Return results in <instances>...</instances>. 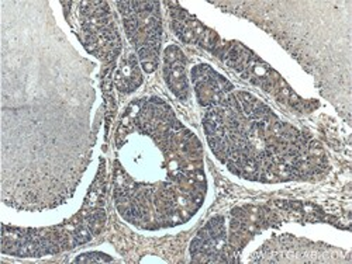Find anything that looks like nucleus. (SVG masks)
I'll return each mask as SVG.
<instances>
[{
  "instance_id": "nucleus-1",
  "label": "nucleus",
  "mask_w": 352,
  "mask_h": 264,
  "mask_svg": "<svg viewBox=\"0 0 352 264\" xmlns=\"http://www.w3.org/2000/svg\"><path fill=\"white\" fill-rule=\"evenodd\" d=\"M206 194L203 151L168 104L134 101L117 131L114 201L131 224L160 229L185 224Z\"/></svg>"
},
{
  "instance_id": "nucleus-2",
  "label": "nucleus",
  "mask_w": 352,
  "mask_h": 264,
  "mask_svg": "<svg viewBox=\"0 0 352 264\" xmlns=\"http://www.w3.org/2000/svg\"><path fill=\"white\" fill-rule=\"evenodd\" d=\"M210 148L245 179L283 182L321 174L327 159L320 146L282 123L248 93H228L204 115Z\"/></svg>"
},
{
  "instance_id": "nucleus-3",
  "label": "nucleus",
  "mask_w": 352,
  "mask_h": 264,
  "mask_svg": "<svg viewBox=\"0 0 352 264\" xmlns=\"http://www.w3.org/2000/svg\"><path fill=\"white\" fill-rule=\"evenodd\" d=\"M170 24L173 30L182 41L188 44H199L209 49L228 67L241 73L243 77L250 79L254 84L261 86L262 89H265L271 95L276 96L278 100L283 103H292L296 107L303 106V108H306L307 111L313 110L311 107H309L310 104L317 106L316 101L300 100V97H298L289 89V86L272 68H270L265 62H262L256 55H254V52L248 51L244 45L220 40L216 33L204 27L181 8L170 9Z\"/></svg>"
},
{
  "instance_id": "nucleus-4",
  "label": "nucleus",
  "mask_w": 352,
  "mask_h": 264,
  "mask_svg": "<svg viewBox=\"0 0 352 264\" xmlns=\"http://www.w3.org/2000/svg\"><path fill=\"white\" fill-rule=\"evenodd\" d=\"M126 34L138 52V61L146 73L157 71L162 25L158 2H117Z\"/></svg>"
},
{
  "instance_id": "nucleus-5",
  "label": "nucleus",
  "mask_w": 352,
  "mask_h": 264,
  "mask_svg": "<svg viewBox=\"0 0 352 264\" xmlns=\"http://www.w3.org/2000/svg\"><path fill=\"white\" fill-rule=\"evenodd\" d=\"M80 28L87 51L107 64L114 62L122 45L107 3H80Z\"/></svg>"
},
{
  "instance_id": "nucleus-6",
  "label": "nucleus",
  "mask_w": 352,
  "mask_h": 264,
  "mask_svg": "<svg viewBox=\"0 0 352 264\" xmlns=\"http://www.w3.org/2000/svg\"><path fill=\"white\" fill-rule=\"evenodd\" d=\"M227 233L223 217H214L204 226L190 246L192 260L196 263H223L228 261L226 254Z\"/></svg>"
},
{
  "instance_id": "nucleus-7",
  "label": "nucleus",
  "mask_w": 352,
  "mask_h": 264,
  "mask_svg": "<svg viewBox=\"0 0 352 264\" xmlns=\"http://www.w3.org/2000/svg\"><path fill=\"white\" fill-rule=\"evenodd\" d=\"M190 75L197 101L203 107L209 108L219 104L234 89V86L224 76L206 64L192 68Z\"/></svg>"
},
{
  "instance_id": "nucleus-8",
  "label": "nucleus",
  "mask_w": 352,
  "mask_h": 264,
  "mask_svg": "<svg viewBox=\"0 0 352 264\" xmlns=\"http://www.w3.org/2000/svg\"><path fill=\"white\" fill-rule=\"evenodd\" d=\"M164 79L169 91L181 100L189 97V79L186 73V58L179 47L169 45L164 51Z\"/></svg>"
},
{
  "instance_id": "nucleus-9",
  "label": "nucleus",
  "mask_w": 352,
  "mask_h": 264,
  "mask_svg": "<svg viewBox=\"0 0 352 264\" xmlns=\"http://www.w3.org/2000/svg\"><path fill=\"white\" fill-rule=\"evenodd\" d=\"M142 83L141 65L135 53H129L117 65L114 72V84L122 93H133Z\"/></svg>"
},
{
  "instance_id": "nucleus-10",
  "label": "nucleus",
  "mask_w": 352,
  "mask_h": 264,
  "mask_svg": "<svg viewBox=\"0 0 352 264\" xmlns=\"http://www.w3.org/2000/svg\"><path fill=\"white\" fill-rule=\"evenodd\" d=\"M113 261V259L102 252H87L79 254L74 263H109Z\"/></svg>"
}]
</instances>
